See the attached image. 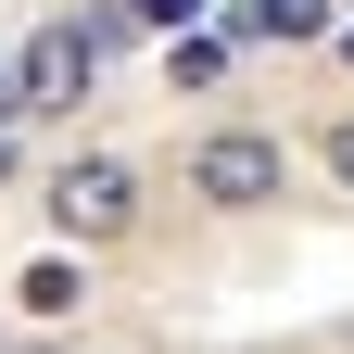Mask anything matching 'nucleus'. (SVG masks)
Masks as SVG:
<instances>
[{
    "label": "nucleus",
    "mask_w": 354,
    "mask_h": 354,
    "mask_svg": "<svg viewBox=\"0 0 354 354\" xmlns=\"http://www.w3.org/2000/svg\"><path fill=\"white\" fill-rule=\"evenodd\" d=\"M114 13H127V26H152V38H190V13H203V0H114Z\"/></svg>",
    "instance_id": "6"
},
{
    "label": "nucleus",
    "mask_w": 354,
    "mask_h": 354,
    "mask_svg": "<svg viewBox=\"0 0 354 354\" xmlns=\"http://www.w3.org/2000/svg\"><path fill=\"white\" fill-rule=\"evenodd\" d=\"M279 177H291V152L266 140V127H215V140L190 152V190H203L215 215H253V203H279Z\"/></svg>",
    "instance_id": "1"
},
{
    "label": "nucleus",
    "mask_w": 354,
    "mask_h": 354,
    "mask_svg": "<svg viewBox=\"0 0 354 354\" xmlns=\"http://www.w3.org/2000/svg\"><path fill=\"white\" fill-rule=\"evenodd\" d=\"M26 304H38V317H76V304H88V279H76L64 253H38V266H26Z\"/></svg>",
    "instance_id": "5"
},
{
    "label": "nucleus",
    "mask_w": 354,
    "mask_h": 354,
    "mask_svg": "<svg viewBox=\"0 0 354 354\" xmlns=\"http://www.w3.org/2000/svg\"><path fill=\"white\" fill-rule=\"evenodd\" d=\"M329 38H342V64H354V26H329Z\"/></svg>",
    "instance_id": "9"
},
{
    "label": "nucleus",
    "mask_w": 354,
    "mask_h": 354,
    "mask_svg": "<svg viewBox=\"0 0 354 354\" xmlns=\"http://www.w3.org/2000/svg\"><path fill=\"white\" fill-rule=\"evenodd\" d=\"M329 177H342V190H354V114L329 127Z\"/></svg>",
    "instance_id": "8"
},
{
    "label": "nucleus",
    "mask_w": 354,
    "mask_h": 354,
    "mask_svg": "<svg viewBox=\"0 0 354 354\" xmlns=\"http://www.w3.org/2000/svg\"><path fill=\"white\" fill-rule=\"evenodd\" d=\"M88 64H102V38H76V26H51L38 51L13 64V114H64L76 88H88Z\"/></svg>",
    "instance_id": "3"
},
{
    "label": "nucleus",
    "mask_w": 354,
    "mask_h": 354,
    "mask_svg": "<svg viewBox=\"0 0 354 354\" xmlns=\"http://www.w3.org/2000/svg\"><path fill=\"white\" fill-rule=\"evenodd\" d=\"M329 0H228V38H329Z\"/></svg>",
    "instance_id": "4"
},
{
    "label": "nucleus",
    "mask_w": 354,
    "mask_h": 354,
    "mask_svg": "<svg viewBox=\"0 0 354 354\" xmlns=\"http://www.w3.org/2000/svg\"><path fill=\"white\" fill-rule=\"evenodd\" d=\"M127 215H140V177H127L114 152H88V165L51 177V228H64V241H114Z\"/></svg>",
    "instance_id": "2"
},
{
    "label": "nucleus",
    "mask_w": 354,
    "mask_h": 354,
    "mask_svg": "<svg viewBox=\"0 0 354 354\" xmlns=\"http://www.w3.org/2000/svg\"><path fill=\"white\" fill-rule=\"evenodd\" d=\"M228 76V38H177V88H215Z\"/></svg>",
    "instance_id": "7"
},
{
    "label": "nucleus",
    "mask_w": 354,
    "mask_h": 354,
    "mask_svg": "<svg viewBox=\"0 0 354 354\" xmlns=\"http://www.w3.org/2000/svg\"><path fill=\"white\" fill-rule=\"evenodd\" d=\"M0 177H13V140H0Z\"/></svg>",
    "instance_id": "10"
}]
</instances>
